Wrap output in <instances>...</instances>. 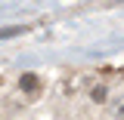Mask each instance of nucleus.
<instances>
[{
	"label": "nucleus",
	"mask_w": 124,
	"mask_h": 120,
	"mask_svg": "<svg viewBox=\"0 0 124 120\" xmlns=\"http://www.w3.org/2000/svg\"><path fill=\"white\" fill-rule=\"evenodd\" d=\"M19 86H22V89H25V92H31V95H34V92L40 89V80H37V77H34V74H25V77H22V80H19Z\"/></svg>",
	"instance_id": "obj_1"
},
{
	"label": "nucleus",
	"mask_w": 124,
	"mask_h": 120,
	"mask_svg": "<svg viewBox=\"0 0 124 120\" xmlns=\"http://www.w3.org/2000/svg\"><path fill=\"white\" fill-rule=\"evenodd\" d=\"M93 99H96V102H102V99H106V86H96V92H93Z\"/></svg>",
	"instance_id": "obj_2"
}]
</instances>
